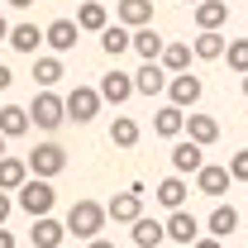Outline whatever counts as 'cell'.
<instances>
[{"mask_svg":"<svg viewBox=\"0 0 248 248\" xmlns=\"http://www.w3.org/2000/svg\"><path fill=\"white\" fill-rule=\"evenodd\" d=\"M234 229H239V210H234V205H215V210H210V219H205V234L224 244Z\"/></svg>","mask_w":248,"mask_h":248,"instance_id":"cell-20","label":"cell"},{"mask_svg":"<svg viewBox=\"0 0 248 248\" xmlns=\"http://www.w3.org/2000/svg\"><path fill=\"white\" fill-rule=\"evenodd\" d=\"M229 177L234 182H248V148H239V153L229 157Z\"/></svg>","mask_w":248,"mask_h":248,"instance_id":"cell-33","label":"cell"},{"mask_svg":"<svg viewBox=\"0 0 248 248\" xmlns=\"http://www.w3.org/2000/svg\"><path fill=\"white\" fill-rule=\"evenodd\" d=\"M38 43H48V33H38V24H15V33H10V48L15 53L38 58Z\"/></svg>","mask_w":248,"mask_h":248,"instance_id":"cell-26","label":"cell"},{"mask_svg":"<svg viewBox=\"0 0 248 248\" xmlns=\"http://www.w3.org/2000/svg\"><path fill=\"white\" fill-rule=\"evenodd\" d=\"M33 182L29 157H0V191H24Z\"/></svg>","mask_w":248,"mask_h":248,"instance_id":"cell-11","label":"cell"},{"mask_svg":"<svg viewBox=\"0 0 248 248\" xmlns=\"http://www.w3.org/2000/svg\"><path fill=\"white\" fill-rule=\"evenodd\" d=\"M0 157H5V134H0Z\"/></svg>","mask_w":248,"mask_h":248,"instance_id":"cell-41","label":"cell"},{"mask_svg":"<svg viewBox=\"0 0 248 248\" xmlns=\"http://www.w3.org/2000/svg\"><path fill=\"white\" fill-rule=\"evenodd\" d=\"M191 48H196V58H201V62H219L224 53H229V38H224V33H196Z\"/></svg>","mask_w":248,"mask_h":248,"instance_id":"cell-28","label":"cell"},{"mask_svg":"<svg viewBox=\"0 0 248 248\" xmlns=\"http://www.w3.org/2000/svg\"><path fill=\"white\" fill-rule=\"evenodd\" d=\"M224 62H229V72L248 77V38H229V53H224Z\"/></svg>","mask_w":248,"mask_h":248,"instance_id":"cell-32","label":"cell"},{"mask_svg":"<svg viewBox=\"0 0 248 248\" xmlns=\"http://www.w3.org/2000/svg\"><path fill=\"white\" fill-rule=\"evenodd\" d=\"M196 248H224V244H219V239H210V234H205V239H201V244H196Z\"/></svg>","mask_w":248,"mask_h":248,"instance_id":"cell-38","label":"cell"},{"mask_svg":"<svg viewBox=\"0 0 248 248\" xmlns=\"http://www.w3.org/2000/svg\"><path fill=\"white\" fill-rule=\"evenodd\" d=\"M62 167H67V153H62L58 143H38V148L29 153V172L38 177V182H53Z\"/></svg>","mask_w":248,"mask_h":248,"instance_id":"cell-5","label":"cell"},{"mask_svg":"<svg viewBox=\"0 0 248 248\" xmlns=\"http://www.w3.org/2000/svg\"><path fill=\"white\" fill-rule=\"evenodd\" d=\"M186 139L201 143V148H210V143L219 139V120L215 115H186Z\"/></svg>","mask_w":248,"mask_h":248,"instance_id":"cell-19","label":"cell"},{"mask_svg":"<svg viewBox=\"0 0 248 248\" xmlns=\"http://www.w3.org/2000/svg\"><path fill=\"white\" fill-rule=\"evenodd\" d=\"M0 5H5V0H0Z\"/></svg>","mask_w":248,"mask_h":248,"instance_id":"cell-44","label":"cell"},{"mask_svg":"<svg viewBox=\"0 0 248 248\" xmlns=\"http://www.w3.org/2000/svg\"><path fill=\"white\" fill-rule=\"evenodd\" d=\"M10 33H15V24H5V19H0V43H10Z\"/></svg>","mask_w":248,"mask_h":248,"instance_id":"cell-37","label":"cell"},{"mask_svg":"<svg viewBox=\"0 0 248 248\" xmlns=\"http://www.w3.org/2000/svg\"><path fill=\"white\" fill-rule=\"evenodd\" d=\"M10 205H15V201H10V191H0V229H5V219H10Z\"/></svg>","mask_w":248,"mask_h":248,"instance_id":"cell-34","label":"cell"},{"mask_svg":"<svg viewBox=\"0 0 248 248\" xmlns=\"http://www.w3.org/2000/svg\"><path fill=\"white\" fill-rule=\"evenodd\" d=\"M62 81V62L58 58H33V91H53Z\"/></svg>","mask_w":248,"mask_h":248,"instance_id":"cell-27","label":"cell"},{"mask_svg":"<svg viewBox=\"0 0 248 248\" xmlns=\"http://www.w3.org/2000/svg\"><path fill=\"white\" fill-rule=\"evenodd\" d=\"M172 172H177V177H201V172H205V148L191 143V139H177V148H172Z\"/></svg>","mask_w":248,"mask_h":248,"instance_id":"cell-7","label":"cell"},{"mask_svg":"<svg viewBox=\"0 0 248 248\" xmlns=\"http://www.w3.org/2000/svg\"><path fill=\"white\" fill-rule=\"evenodd\" d=\"M105 219H110L105 205H95V201H72V210H67V234H77V239L95 244L100 229H105Z\"/></svg>","mask_w":248,"mask_h":248,"instance_id":"cell-1","label":"cell"},{"mask_svg":"<svg viewBox=\"0 0 248 248\" xmlns=\"http://www.w3.org/2000/svg\"><path fill=\"white\" fill-rule=\"evenodd\" d=\"M100 48H105L110 58H120V53H129V48H134V29H124V24H110V29L100 33Z\"/></svg>","mask_w":248,"mask_h":248,"instance_id":"cell-30","label":"cell"},{"mask_svg":"<svg viewBox=\"0 0 248 248\" xmlns=\"http://www.w3.org/2000/svg\"><path fill=\"white\" fill-rule=\"evenodd\" d=\"M162 224H167V239L177 248H196L201 244V219L191 215V210H177V215H167Z\"/></svg>","mask_w":248,"mask_h":248,"instance_id":"cell-8","label":"cell"},{"mask_svg":"<svg viewBox=\"0 0 248 248\" xmlns=\"http://www.w3.org/2000/svg\"><path fill=\"white\" fill-rule=\"evenodd\" d=\"M120 24L124 29H148L153 24V0H120Z\"/></svg>","mask_w":248,"mask_h":248,"instance_id":"cell-18","label":"cell"},{"mask_svg":"<svg viewBox=\"0 0 248 248\" xmlns=\"http://www.w3.org/2000/svg\"><path fill=\"white\" fill-rule=\"evenodd\" d=\"M153 134H162V139H182L186 134V110H177V105H162L153 120Z\"/></svg>","mask_w":248,"mask_h":248,"instance_id":"cell-24","label":"cell"},{"mask_svg":"<svg viewBox=\"0 0 248 248\" xmlns=\"http://www.w3.org/2000/svg\"><path fill=\"white\" fill-rule=\"evenodd\" d=\"M143 191H148L143 182H134L129 191H120V196L105 205L110 219H115V224H139V219H143Z\"/></svg>","mask_w":248,"mask_h":248,"instance_id":"cell-4","label":"cell"},{"mask_svg":"<svg viewBox=\"0 0 248 248\" xmlns=\"http://www.w3.org/2000/svg\"><path fill=\"white\" fill-rule=\"evenodd\" d=\"M134 53H139L143 62H162V53H167V38H162V33L148 24V29L134 33Z\"/></svg>","mask_w":248,"mask_h":248,"instance_id":"cell-22","label":"cell"},{"mask_svg":"<svg viewBox=\"0 0 248 248\" xmlns=\"http://www.w3.org/2000/svg\"><path fill=\"white\" fill-rule=\"evenodd\" d=\"M77 29H81V33H105V29H110V15H105L100 0H86V5L77 10Z\"/></svg>","mask_w":248,"mask_h":248,"instance_id":"cell-23","label":"cell"},{"mask_svg":"<svg viewBox=\"0 0 248 248\" xmlns=\"http://www.w3.org/2000/svg\"><path fill=\"white\" fill-rule=\"evenodd\" d=\"M86 248H115V244H110V239H95V244H86Z\"/></svg>","mask_w":248,"mask_h":248,"instance_id":"cell-40","label":"cell"},{"mask_svg":"<svg viewBox=\"0 0 248 248\" xmlns=\"http://www.w3.org/2000/svg\"><path fill=\"white\" fill-rule=\"evenodd\" d=\"M29 120L38 124V129H58L62 120H67V95H53V91H33V105H29Z\"/></svg>","mask_w":248,"mask_h":248,"instance_id":"cell-2","label":"cell"},{"mask_svg":"<svg viewBox=\"0 0 248 248\" xmlns=\"http://www.w3.org/2000/svg\"><path fill=\"white\" fill-rule=\"evenodd\" d=\"M229 182H234V177H229V167H215V162H205V172H201V177H196V191H201V196H224V191H229Z\"/></svg>","mask_w":248,"mask_h":248,"instance_id":"cell-21","label":"cell"},{"mask_svg":"<svg viewBox=\"0 0 248 248\" xmlns=\"http://www.w3.org/2000/svg\"><path fill=\"white\" fill-rule=\"evenodd\" d=\"M153 196H157V205H162L167 215H177V210H186V177H177V172H172V177H162Z\"/></svg>","mask_w":248,"mask_h":248,"instance_id":"cell-10","label":"cell"},{"mask_svg":"<svg viewBox=\"0 0 248 248\" xmlns=\"http://www.w3.org/2000/svg\"><path fill=\"white\" fill-rule=\"evenodd\" d=\"M0 248H15V234L10 229H0Z\"/></svg>","mask_w":248,"mask_h":248,"instance_id":"cell-36","label":"cell"},{"mask_svg":"<svg viewBox=\"0 0 248 248\" xmlns=\"http://www.w3.org/2000/svg\"><path fill=\"white\" fill-rule=\"evenodd\" d=\"M29 110L24 105H0V134L5 139H19V134H29Z\"/></svg>","mask_w":248,"mask_h":248,"instance_id":"cell-25","label":"cell"},{"mask_svg":"<svg viewBox=\"0 0 248 248\" xmlns=\"http://www.w3.org/2000/svg\"><path fill=\"white\" fill-rule=\"evenodd\" d=\"M134 86H139V95H157L172 86V77H167V67L162 62H143L139 72H134Z\"/></svg>","mask_w":248,"mask_h":248,"instance_id":"cell-12","label":"cell"},{"mask_svg":"<svg viewBox=\"0 0 248 248\" xmlns=\"http://www.w3.org/2000/svg\"><path fill=\"white\" fill-rule=\"evenodd\" d=\"M191 58H196V48H191V43H167L162 67H167L172 77H186V72H191Z\"/></svg>","mask_w":248,"mask_h":248,"instance_id":"cell-29","label":"cell"},{"mask_svg":"<svg viewBox=\"0 0 248 248\" xmlns=\"http://www.w3.org/2000/svg\"><path fill=\"white\" fill-rule=\"evenodd\" d=\"M53 205H58L53 182H38V177H33V182L19 191V210H24V215H33V219H48V215H53Z\"/></svg>","mask_w":248,"mask_h":248,"instance_id":"cell-3","label":"cell"},{"mask_svg":"<svg viewBox=\"0 0 248 248\" xmlns=\"http://www.w3.org/2000/svg\"><path fill=\"white\" fill-rule=\"evenodd\" d=\"M129 234H134V248H162V244H167V224L153 219V215H143Z\"/></svg>","mask_w":248,"mask_h":248,"instance_id":"cell-17","label":"cell"},{"mask_svg":"<svg viewBox=\"0 0 248 248\" xmlns=\"http://www.w3.org/2000/svg\"><path fill=\"white\" fill-rule=\"evenodd\" d=\"M201 91H205V86H201V77H191V72H186V77H172V86H167V95H172L177 110H191V105L201 100Z\"/></svg>","mask_w":248,"mask_h":248,"instance_id":"cell-16","label":"cell"},{"mask_svg":"<svg viewBox=\"0 0 248 248\" xmlns=\"http://www.w3.org/2000/svg\"><path fill=\"white\" fill-rule=\"evenodd\" d=\"M5 5H15V10H29L33 0H5Z\"/></svg>","mask_w":248,"mask_h":248,"instance_id":"cell-39","label":"cell"},{"mask_svg":"<svg viewBox=\"0 0 248 248\" xmlns=\"http://www.w3.org/2000/svg\"><path fill=\"white\" fill-rule=\"evenodd\" d=\"M186 5H205V0H186Z\"/></svg>","mask_w":248,"mask_h":248,"instance_id":"cell-42","label":"cell"},{"mask_svg":"<svg viewBox=\"0 0 248 248\" xmlns=\"http://www.w3.org/2000/svg\"><path fill=\"white\" fill-rule=\"evenodd\" d=\"M10 81H15V72H10V67L0 62V91H10Z\"/></svg>","mask_w":248,"mask_h":248,"instance_id":"cell-35","label":"cell"},{"mask_svg":"<svg viewBox=\"0 0 248 248\" xmlns=\"http://www.w3.org/2000/svg\"><path fill=\"white\" fill-rule=\"evenodd\" d=\"M196 24H201V33H219L229 24V0H205V5H196Z\"/></svg>","mask_w":248,"mask_h":248,"instance_id":"cell-15","label":"cell"},{"mask_svg":"<svg viewBox=\"0 0 248 248\" xmlns=\"http://www.w3.org/2000/svg\"><path fill=\"white\" fill-rule=\"evenodd\" d=\"M95 91H100V100H110V105H124L129 95H139V86H134V77H129V72L115 67V72H105V77H100V86H95Z\"/></svg>","mask_w":248,"mask_h":248,"instance_id":"cell-9","label":"cell"},{"mask_svg":"<svg viewBox=\"0 0 248 248\" xmlns=\"http://www.w3.org/2000/svg\"><path fill=\"white\" fill-rule=\"evenodd\" d=\"M244 95H248V77H244Z\"/></svg>","mask_w":248,"mask_h":248,"instance_id":"cell-43","label":"cell"},{"mask_svg":"<svg viewBox=\"0 0 248 248\" xmlns=\"http://www.w3.org/2000/svg\"><path fill=\"white\" fill-rule=\"evenodd\" d=\"M43 33H48V48H53V58H58V53H72V48H77V38H81L77 19H53Z\"/></svg>","mask_w":248,"mask_h":248,"instance_id":"cell-13","label":"cell"},{"mask_svg":"<svg viewBox=\"0 0 248 248\" xmlns=\"http://www.w3.org/2000/svg\"><path fill=\"white\" fill-rule=\"evenodd\" d=\"M95 115H100V91H95V86H72V91H67V120L91 124Z\"/></svg>","mask_w":248,"mask_h":248,"instance_id":"cell-6","label":"cell"},{"mask_svg":"<svg viewBox=\"0 0 248 248\" xmlns=\"http://www.w3.org/2000/svg\"><path fill=\"white\" fill-rule=\"evenodd\" d=\"M29 239L33 248H62V239H67V219H33V229H29Z\"/></svg>","mask_w":248,"mask_h":248,"instance_id":"cell-14","label":"cell"},{"mask_svg":"<svg viewBox=\"0 0 248 248\" xmlns=\"http://www.w3.org/2000/svg\"><path fill=\"white\" fill-rule=\"evenodd\" d=\"M110 143H115V148H134V143H139V120L115 115V124H110Z\"/></svg>","mask_w":248,"mask_h":248,"instance_id":"cell-31","label":"cell"}]
</instances>
